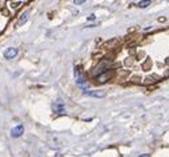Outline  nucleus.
I'll use <instances>...</instances> for the list:
<instances>
[{
  "label": "nucleus",
  "instance_id": "nucleus-1",
  "mask_svg": "<svg viewBox=\"0 0 169 157\" xmlns=\"http://www.w3.org/2000/svg\"><path fill=\"white\" fill-rule=\"evenodd\" d=\"M75 77H76V83H77V85H80V87H83L84 89H85V78H84L83 73H80V69H79V67H76V69H75Z\"/></svg>",
  "mask_w": 169,
  "mask_h": 157
},
{
  "label": "nucleus",
  "instance_id": "nucleus-2",
  "mask_svg": "<svg viewBox=\"0 0 169 157\" xmlns=\"http://www.w3.org/2000/svg\"><path fill=\"white\" fill-rule=\"evenodd\" d=\"M84 95L96 97V99H101V97L105 96V92H103V91H85L84 89Z\"/></svg>",
  "mask_w": 169,
  "mask_h": 157
},
{
  "label": "nucleus",
  "instance_id": "nucleus-3",
  "mask_svg": "<svg viewBox=\"0 0 169 157\" xmlns=\"http://www.w3.org/2000/svg\"><path fill=\"white\" fill-rule=\"evenodd\" d=\"M23 132H24L23 125H17V127H15V128L11 131V136L13 137V139H17V137H20L21 134H23Z\"/></svg>",
  "mask_w": 169,
  "mask_h": 157
},
{
  "label": "nucleus",
  "instance_id": "nucleus-4",
  "mask_svg": "<svg viewBox=\"0 0 169 157\" xmlns=\"http://www.w3.org/2000/svg\"><path fill=\"white\" fill-rule=\"evenodd\" d=\"M111 76H112L111 71H108V72H103V73H100V75H97V81L99 83H107L109 78H111Z\"/></svg>",
  "mask_w": 169,
  "mask_h": 157
},
{
  "label": "nucleus",
  "instance_id": "nucleus-5",
  "mask_svg": "<svg viewBox=\"0 0 169 157\" xmlns=\"http://www.w3.org/2000/svg\"><path fill=\"white\" fill-rule=\"evenodd\" d=\"M16 55H17V50H16V48H8V50L4 52L6 59H13V57H16Z\"/></svg>",
  "mask_w": 169,
  "mask_h": 157
},
{
  "label": "nucleus",
  "instance_id": "nucleus-6",
  "mask_svg": "<svg viewBox=\"0 0 169 157\" xmlns=\"http://www.w3.org/2000/svg\"><path fill=\"white\" fill-rule=\"evenodd\" d=\"M53 111L58 112V113H64V111H65V108H64V104L61 101H58L53 104Z\"/></svg>",
  "mask_w": 169,
  "mask_h": 157
},
{
  "label": "nucleus",
  "instance_id": "nucleus-7",
  "mask_svg": "<svg viewBox=\"0 0 169 157\" xmlns=\"http://www.w3.org/2000/svg\"><path fill=\"white\" fill-rule=\"evenodd\" d=\"M151 3H152V0H141L140 3L137 4L138 8H146V7L151 6Z\"/></svg>",
  "mask_w": 169,
  "mask_h": 157
},
{
  "label": "nucleus",
  "instance_id": "nucleus-8",
  "mask_svg": "<svg viewBox=\"0 0 169 157\" xmlns=\"http://www.w3.org/2000/svg\"><path fill=\"white\" fill-rule=\"evenodd\" d=\"M27 20H28V13H23V16H21L20 19H19L17 24H19V25H21V24H24Z\"/></svg>",
  "mask_w": 169,
  "mask_h": 157
},
{
  "label": "nucleus",
  "instance_id": "nucleus-9",
  "mask_svg": "<svg viewBox=\"0 0 169 157\" xmlns=\"http://www.w3.org/2000/svg\"><path fill=\"white\" fill-rule=\"evenodd\" d=\"M84 3H85V0H75V4H77V6L84 4Z\"/></svg>",
  "mask_w": 169,
  "mask_h": 157
},
{
  "label": "nucleus",
  "instance_id": "nucleus-10",
  "mask_svg": "<svg viewBox=\"0 0 169 157\" xmlns=\"http://www.w3.org/2000/svg\"><path fill=\"white\" fill-rule=\"evenodd\" d=\"M95 19H96L95 15H91V16H88V20H95Z\"/></svg>",
  "mask_w": 169,
  "mask_h": 157
},
{
  "label": "nucleus",
  "instance_id": "nucleus-11",
  "mask_svg": "<svg viewBox=\"0 0 169 157\" xmlns=\"http://www.w3.org/2000/svg\"><path fill=\"white\" fill-rule=\"evenodd\" d=\"M168 1H169V0H168Z\"/></svg>",
  "mask_w": 169,
  "mask_h": 157
}]
</instances>
